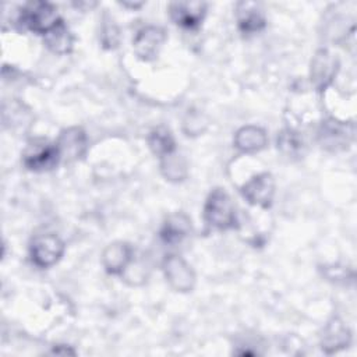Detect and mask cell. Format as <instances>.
Segmentation results:
<instances>
[{
	"label": "cell",
	"mask_w": 357,
	"mask_h": 357,
	"mask_svg": "<svg viewBox=\"0 0 357 357\" xmlns=\"http://www.w3.org/2000/svg\"><path fill=\"white\" fill-rule=\"evenodd\" d=\"M204 218L211 226L219 230H227L236 226L234 205L225 190L215 188L209 194L204 208Z\"/></svg>",
	"instance_id": "1"
},
{
	"label": "cell",
	"mask_w": 357,
	"mask_h": 357,
	"mask_svg": "<svg viewBox=\"0 0 357 357\" xmlns=\"http://www.w3.org/2000/svg\"><path fill=\"white\" fill-rule=\"evenodd\" d=\"M60 21L56 8L46 1H31L21 11V22L40 35L49 33Z\"/></svg>",
	"instance_id": "2"
},
{
	"label": "cell",
	"mask_w": 357,
	"mask_h": 357,
	"mask_svg": "<svg viewBox=\"0 0 357 357\" xmlns=\"http://www.w3.org/2000/svg\"><path fill=\"white\" fill-rule=\"evenodd\" d=\"M60 152L56 144H50L46 139L32 141L22 155V162L29 170L43 172L53 169L60 160Z\"/></svg>",
	"instance_id": "3"
},
{
	"label": "cell",
	"mask_w": 357,
	"mask_h": 357,
	"mask_svg": "<svg viewBox=\"0 0 357 357\" xmlns=\"http://www.w3.org/2000/svg\"><path fill=\"white\" fill-rule=\"evenodd\" d=\"M64 252V243L52 233L39 234L31 243V258L35 265L49 268L54 265Z\"/></svg>",
	"instance_id": "4"
},
{
	"label": "cell",
	"mask_w": 357,
	"mask_h": 357,
	"mask_svg": "<svg viewBox=\"0 0 357 357\" xmlns=\"http://www.w3.org/2000/svg\"><path fill=\"white\" fill-rule=\"evenodd\" d=\"M163 271L169 284L177 291H190L195 284V273L191 266L177 255H169L163 261Z\"/></svg>",
	"instance_id": "5"
},
{
	"label": "cell",
	"mask_w": 357,
	"mask_h": 357,
	"mask_svg": "<svg viewBox=\"0 0 357 357\" xmlns=\"http://www.w3.org/2000/svg\"><path fill=\"white\" fill-rule=\"evenodd\" d=\"M166 40V33L159 26H145L137 32L132 39V47L135 54L145 60H153L159 54L160 47Z\"/></svg>",
	"instance_id": "6"
},
{
	"label": "cell",
	"mask_w": 357,
	"mask_h": 357,
	"mask_svg": "<svg viewBox=\"0 0 357 357\" xmlns=\"http://www.w3.org/2000/svg\"><path fill=\"white\" fill-rule=\"evenodd\" d=\"M243 197L252 205L266 208L271 205L275 194V180L271 173L254 176L241 187Z\"/></svg>",
	"instance_id": "7"
},
{
	"label": "cell",
	"mask_w": 357,
	"mask_h": 357,
	"mask_svg": "<svg viewBox=\"0 0 357 357\" xmlns=\"http://www.w3.org/2000/svg\"><path fill=\"white\" fill-rule=\"evenodd\" d=\"M339 61L328 50H318L311 61V82L318 91H325L333 81Z\"/></svg>",
	"instance_id": "8"
},
{
	"label": "cell",
	"mask_w": 357,
	"mask_h": 357,
	"mask_svg": "<svg viewBox=\"0 0 357 357\" xmlns=\"http://www.w3.org/2000/svg\"><path fill=\"white\" fill-rule=\"evenodd\" d=\"M206 4L201 1H176L169 6V13L172 20L188 29H194L199 26L205 17Z\"/></svg>",
	"instance_id": "9"
},
{
	"label": "cell",
	"mask_w": 357,
	"mask_h": 357,
	"mask_svg": "<svg viewBox=\"0 0 357 357\" xmlns=\"http://www.w3.org/2000/svg\"><path fill=\"white\" fill-rule=\"evenodd\" d=\"M60 158L68 162L79 159L86 151V135L78 127H71L61 131L59 141L56 142Z\"/></svg>",
	"instance_id": "10"
},
{
	"label": "cell",
	"mask_w": 357,
	"mask_h": 357,
	"mask_svg": "<svg viewBox=\"0 0 357 357\" xmlns=\"http://www.w3.org/2000/svg\"><path fill=\"white\" fill-rule=\"evenodd\" d=\"M236 18L243 33H255L265 26L264 10L258 3L240 1L236 7Z\"/></svg>",
	"instance_id": "11"
},
{
	"label": "cell",
	"mask_w": 357,
	"mask_h": 357,
	"mask_svg": "<svg viewBox=\"0 0 357 357\" xmlns=\"http://www.w3.org/2000/svg\"><path fill=\"white\" fill-rule=\"evenodd\" d=\"M349 342H350L349 328L339 318H332L325 326L322 333V340H321L322 350L331 354L346 347Z\"/></svg>",
	"instance_id": "12"
},
{
	"label": "cell",
	"mask_w": 357,
	"mask_h": 357,
	"mask_svg": "<svg viewBox=\"0 0 357 357\" xmlns=\"http://www.w3.org/2000/svg\"><path fill=\"white\" fill-rule=\"evenodd\" d=\"M132 258V248L127 243H113L103 251L102 262L109 273H121Z\"/></svg>",
	"instance_id": "13"
},
{
	"label": "cell",
	"mask_w": 357,
	"mask_h": 357,
	"mask_svg": "<svg viewBox=\"0 0 357 357\" xmlns=\"http://www.w3.org/2000/svg\"><path fill=\"white\" fill-rule=\"evenodd\" d=\"M191 231V220L184 213L170 215L160 229V237L167 244H177Z\"/></svg>",
	"instance_id": "14"
},
{
	"label": "cell",
	"mask_w": 357,
	"mask_h": 357,
	"mask_svg": "<svg viewBox=\"0 0 357 357\" xmlns=\"http://www.w3.org/2000/svg\"><path fill=\"white\" fill-rule=\"evenodd\" d=\"M234 145L243 152H257L266 145V134L262 128L247 126L234 135Z\"/></svg>",
	"instance_id": "15"
},
{
	"label": "cell",
	"mask_w": 357,
	"mask_h": 357,
	"mask_svg": "<svg viewBox=\"0 0 357 357\" xmlns=\"http://www.w3.org/2000/svg\"><path fill=\"white\" fill-rule=\"evenodd\" d=\"M319 137L322 138V144L325 146H332L333 149H337L339 146L344 148V145H347L349 142L347 126L333 120H328L322 124Z\"/></svg>",
	"instance_id": "16"
},
{
	"label": "cell",
	"mask_w": 357,
	"mask_h": 357,
	"mask_svg": "<svg viewBox=\"0 0 357 357\" xmlns=\"http://www.w3.org/2000/svg\"><path fill=\"white\" fill-rule=\"evenodd\" d=\"M45 43L52 52L66 54L73 47V36L66 24L60 21L49 33L45 35Z\"/></svg>",
	"instance_id": "17"
},
{
	"label": "cell",
	"mask_w": 357,
	"mask_h": 357,
	"mask_svg": "<svg viewBox=\"0 0 357 357\" xmlns=\"http://www.w3.org/2000/svg\"><path fill=\"white\" fill-rule=\"evenodd\" d=\"M149 146L152 149L153 153L159 155L160 158L172 153L174 151V139L170 134L169 130H166L165 127H158L155 128L148 138Z\"/></svg>",
	"instance_id": "18"
},
{
	"label": "cell",
	"mask_w": 357,
	"mask_h": 357,
	"mask_svg": "<svg viewBox=\"0 0 357 357\" xmlns=\"http://www.w3.org/2000/svg\"><path fill=\"white\" fill-rule=\"evenodd\" d=\"M160 167H162V173L165 174V177L169 180H173V181L183 180L187 176V165H185L184 159L174 155L173 152L162 158Z\"/></svg>",
	"instance_id": "19"
},
{
	"label": "cell",
	"mask_w": 357,
	"mask_h": 357,
	"mask_svg": "<svg viewBox=\"0 0 357 357\" xmlns=\"http://www.w3.org/2000/svg\"><path fill=\"white\" fill-rule=\"evenodd\" d=\"M100 39L103 42V45L106 47H113L117 45L119 42V29L117 26L114 25L113 20L112 18H107L105 20V24L102 26V33H100Z\"/></svg>",
	"instance_id": "20"
},
{
	"label": "cell",
	"mask_w": 357,
	"mask_h": 357,
	"mask_svg": "<svg viewBox=\"0 0 357 357\" xmlns=\"http://www.w3.org/2000/svg\"><path fill=\"white\" fill-rule=\"evenodd\" d=\"M278 145L287 153H294L300 148V142L291 131H283L278 138Z\"/></svg>",
	"instance_id": "21"
}]
</instances>
